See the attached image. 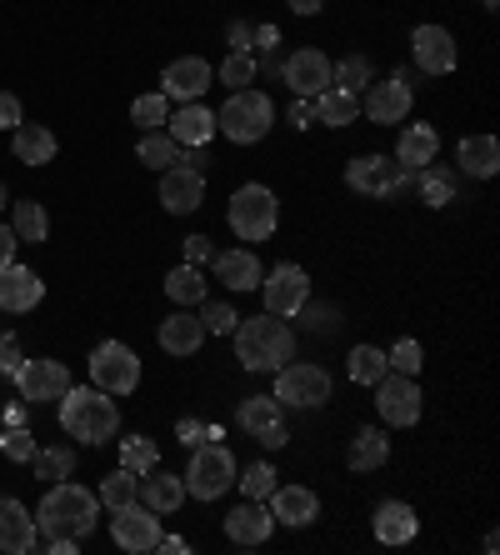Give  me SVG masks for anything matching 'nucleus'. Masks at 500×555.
<instances>
[{"label": "nucleus", "mask_w": 500, "mask_h": 555, "mask_svg": "<svg viewBox=\"0 0 500 555\" xmlns=\"http://www.w3.org/2000/svg\"><path fill=\"white\" fill-rule=\"evenodd\" d=\"M270 530H275V516H270V505H260V501H245L226 516V535H231L235 545H266Z\"/></svg>", "instance_id": "obj_25"}, {"label": "nucleus", "mask_w": 500, "mask_h": 555, "mask_svg": "<svg viewBox=\"0 0 500 555\" xmlns=\"http://www.w3.org/2000/svg\"><path fill=\"white\" fill-rule=\"evenodd\" d=\"M251 36H256L251 46H260V51H275V46H281V30H275V26H256Z\"/></svg>", "instance_id": "obj_54"}, {"label": "nucleus", "mask_w": 500, "mask_h": 555, "mask_svg": "<svg viewBox=\"0 0 500 555\" xmlns=\"http://www.w3.org/2000/svg\"><path fill=\"white\" fill-rule=\"evenodd\" d=\"M260 296H266V310L270 315H300L310 306V275L295 266V260H281L270 275H260Z\"/></svg>", "instance_id": "obj_11"}, {"label": "nucleus", "mask_w": 500, "mask_h": 555, "mask_svg": "<svg viewBox=\"0 0 500 555\" xmlns=\"http://www.w3.org/2000/svg\"><path fill=\"white\" fill-rule=\"evenodd\" d=\"M61 430L86 446H105L120 430V405L95 386H70L61 396Z\"/></svg>", "instance_id": "obj_1"}, {"label": "nucleus", "mask_w": 500, "mask_h": 555, "mask_svg": "<svg viewBox=\"0 0 500 555\" xmlns=\"http://www.w3.org/2000/svg\"><path fill=\"white\" fill-rule=\"evenodd\" d=\"M95 520H101V501L76 480H55L46 501L36 505V530H46V535H90Z\"/></svg>", "instance_id": "obj_2"}, {"label": "nucleus", "mask_w": 500, "mask_h": 555, "mask_svg": "<svg viewBox=\"0 0 500 555\" xmlns=\"http://www.w3.org/2000/svg\"><path fill=\"white\" fill-rule=\"evenodd\" d=\"M11 380L21 386V396H26L30 405L61 401L65 390H70V371H65L61 361H21V365H15Z\"/></svg>", "instance_id": "obj_15"}, {"label": "nucleus", "mask_w": 500, "mask_h": 555, "mask_svg": "<svg viewBox=\"0 0 500 555\" xmlns=\"http://www.w3.org/2000/svg\"><path fill=\"white\" fill-rule=\"evenodd\" d=\"M111 541L130 555H145V551H155V541H161V520H155V511L141 501L116 505V511H111Z\"/></svg>", "instance_id": "obj_12"}, {"label": "nucleus", "mask_w": 500, "mask_h": 555, "mask_svg": "<svg viewBox=\"0 0 500 555\" xmlns=\"http://www.w3.org/2000/svg\"><path fill=\"white\" fill-rule=\"evenodd\" d=\"M251 76H256V55L251 51H231L226 61H220V70H216V80L226 86V91H245Z\"/></svg>", "instance_id": "obj_41"}, {"label": "nucleus", "mask_w": 500, "mask_h": 555, "mask_svg": "<svg viewBox=\"0 0 500 555\" xmlns=\"http://www.w3.org/2000/svg\"><path fill=\"white\" fill-rule=\"evenodd\" d=\"M210 266H216V281L231 291V296H245V291H260V260L256 250H216L210 256Z\"/></svg>", "instance_id": "obj_22"}, {"label": "nucleus", "mask_w": 500, "mask_h": 555, "mask_svg": "<svg viewBox=\"0 0 500 555\" xmlns=\"http://www.w3.org/2000/svg\"><path fill=\"white\" fill-rule=\"evenodd\" d=\"M235 486L245 491V501H266L270 491H275V470H270V461H256V465H245V470H235Z\"/></svg>", "instance_id": "obj_42"}, {"label": "nucleus", "mask_w": 500, "mask_h": 555, "mask_svg": "<svg viewBox=\"0 0 500 555\" xmlns=\"http://www.w3.org/2000/svg\"><path fill=\"white\" fill-rule=\"evenodd\" d=\"M166 135L176 145H206L216 135V111L201 101H185L176 116H166Z\"/></svg>", "instance_id": "obj_24"}, {"label": "nucleus", "mask_w": 500, "mask_h": 555, "mask_svg": "<svg viewBox=\"0 0 500 555\" xmlns=\"http://www.w3.org/2000/svg\"><path fill=\"white\" fill-rule=\"evenodd\" d=\"M456 160H461L465 176L490 181V176L500 170V141H496V135H465L461 151H456Z\"/></svg>", "instance_id": "obj_31"}, {"label": "nucleus", "mask_w": 500, "mask_h": 555, "mask_svg": "<svg viewBox=\"0 0 500 555\" xmlns=\"http://www.w3.org/2000/svg\"><path fill=\"white\" fill-rule=\"evenodd\" d=\"M201 201H206V176H201V170L170 166L166 176H161V206H166L170 216H191V210H201Z\"/></svg>", "instance_id": "obj_20"}, {"label": "nucleus", "mask_w": 500, "mask_h": 555, "mask_svg": "<svg viewBox=\"0 0 500 555\" xmlns=\"http://www.w3.org/2000/svg\"><path fill=\"white\" fill-rule=\"evenodd\" d=\"M385 361H390V371L396 375H421L425 350H421V340H396V350H390Z\"/></svg>", "instance_id": "obj_47"}, {"label": "nucleus", "mask_w": 500, "mask_h": 555, "mask_svg": "<svg viewBox=\"0 0 500 555\" xmlns=\"http://www.w3.org/2000/svg\"><path fill=\"white\" fill-rule=\"evenodd\" d=\"M275 401L281 405H295V411H321L325 401H331V375L321 371V365H281V375H275Z\"/></svg>", "instance_id": "obj_10"}, {"label": "nucleus", "mask_w": 500, "mask_h": 555, "mask_svg": "<svg viewBox=\"0 0 500 555\" xmlns=\"http://www.w3.org/2000/svg\"><path fill=\"white\" fill-rule=\"evenodd\" d=\"M26 361V356H21V340L15 336H0V375H15V365Z\"/></svg>", "instance_id": "obj_49"}, {"label": "nucleus", "mask_w": 500, "mask_h": 555, "mask_svg": "<svg viewBox=\"0 0 500 555\" xmlns=\"http://www.w3.org/2000/svg\"><path fill=\"white\" fill-rule=\"evenodd\" d=\"M270 120H275V105H270L266 91H231L226 105L216 111V130L226 135L231 145H256L270 135Z\"/></svg>", "instance_id": "obj_4"}, {"label": "nucleus", "mask_w": 500, "mask_h": 555, "mask_svg": "<svg viewBox=\"0 0 500 555\" xmlns=\"http://www.w3.org/2000/svg\"><path fill=\"white\" fill-rule=\"evenodd\" d=\"M36 520L15 495H0V551L5 555H30L36 551Z\"/></svg>", "instance_id": "obj_21"}, {"label": "nucleus", "mask_w": 500, "mask_h": 555, "mask_svg": "<svg viewBox=\"0 0 500 555\" xmlns=\"http://www.w3.org/2000/svg\"><path fill=\"white\" fill-rule=\"evenodd\" d=\"M310 120H316V95H295V105H291V126H295V130H306Z\"/></svg>", "instance_id": "obj_50"}, {"label": "nucleus", "mask_w": 500, "mask_h": 555, "mask_svg": "<svg viewBox=\"0 0 500 555\" xmlns=\"http://www.w3.org/2000/svg\"><path fill=\"white\" fill-rule=\"evenodd\" d=\"M411 181H415V170L390 160V155H360V160L346 166V185L360 195H371V201H390V195L406 191Z\"/></svg>", "instance_id": "obj_8"}, {"label": "nucleus", "mask_w": 500, "mask_h": 555, "mask_svg": "<svg viewBox=\"0 0 500 555\" xmlns=\"http://www.w3.org/2000/svg\"><path fill=\"white\" fill-rule=\"evenodd\" d=\"M0 206H5V185H0Z\"/></svg>", "instance_id": "obj_59"}, {"label": "nucleus", "mask_w": 500, "mask_h": 555, "mask_svg": "<svg viewBox=\"0 0 500 555\" xmlns=\"http://www.w3.org/2000/svg\"><path fill=\"white\" fill-rule=\"evenodd\" d=\"M281 80L291 86L295 95H321L325 86H331V55H321V51H291L285 55V65H281Z\"/></svg>", "instance_id": "obj_19"}, {"label": "nucleus", "mask_w": 500, "mask_h": 555, "mask_svg": "<svg viewBox=\"0 0 500 555\" xmlns=\"http://www.w3.org/2000/svg\"><path fill=\"white\" fill-rule=\"evenodd\" d=\"M436 155H440V135L431 126H406V130H400V141H396V160H400V166L421 170V166H431Z\"/></svg>", "instance_id": "obj_32"}, {"label": "nucleus", "mask_w": 500, "mask_h": 555, "mask_svg": "<svg viewBox=\"0 0 500 555\" xmlns=\"http://www.w3.org/2000/svg\"><path fill=\"white\" fill-rule=\"evenodd\" d=\"M415 530H421V520H415V511L406 501H385L375 511V541L381 545H411Z\"/></svg>", "instance_id": "obj_29"}, {"label": "nucleus", "mask_w": 500, "mask_h": 555, "mask_svg": "<svg viewBox=\"0 0 500 555\" xmlns=\"http://www.w3.org/2000/svg\"><path fill=\"white\" fill-rule=\"evenodd\" d=\"M120 465H126V470H136V476L155 470V465H161V451H155V440H145V436L126 440V446H120Z\"/></svg>", "instance_id": "obj_43"}, {"label": "nucleus", "mask_w": 500, "mask_h": 555, "mask_svg": "<svg viewBox=\"0 0 500 555\" xmlns=\"http://www.w3.org/2000/svg\"><path fill=\"white\" fill-rule=\"evenodd\" d=\"M415 176H421V201H425V206H450V201H456V176H450V170H440L436 160H431V166H421Z\"/></svg>", "instance_id": "obj_39"}, {"label": "nucleus", "mask_w": 500, "mask_h": 555, "mask_svg": "<svg viewBox=\"0 0 500 555\" xmlns=\"http://www.w3.org/2000/svg\"><path fill=\"white\" fill-rule=\"evenodd\" d=\"M201 346H206V325H201V315H191V306H180L170 321H161V350L166 356H195Z\"/></svg>", "instance_id": "obj_26"}, {"label": "nucleus", "mask_w": 500, "mask_h": 555, "mask_svg": "<svg viewBox=\"0 0 500 555\" xmlns=\"http://www.w3.org/2000/svg\"><path fill=\"white\" fill-rule=\"evenodd\" d=\"M11 231L21 246H40V241H51V216H46V206L40 201H15V220Z\"/></svg>", "instance_id": "obj_33"}, {"label": "nucleus", "mask_w": 500, "mask_h": 555, "mask_svg": "<svg viewBox=\"0 0 500 555\" xmlns=\"http://www.w3.org/2000/svg\"><path fill=\"white\" fill-rule=\"evenodd\" d=\"M155 551H166V555H185V551H191V541H180V535H161V541H155Z\"/></svg>", "instance_id": "obj_56"}, {"label": "nucleus", "mask_w": 500, "mask_h": 555, "mask_svg": "<svg viewBox=\"0 0 500 555\" xmlns=\"http://www.w3.org/2000/svg\"><path fill=\"white\" fill-rule=\"evenodd\" d=\"M216 86V70H210V61H201V55H180V61H170L166 70H161V95L166 101H201V95Z\"/></svg>", "instance_id": "obj_14"}, {"label": "nucleus", "mask_w": 500, "mask_h": 555, "mask_svg": "<svg viewBox=\"0 0 500 555\" xmlns=\"http://www.w3.org/2000/svg\"><path fill=\"white\" fill-rule=\"evenodd\" d=\"M166 296L176 300V306H201L206 300V275H201V266H176V271L166 275Z\"/></svg>", "instance_id": "obj_35"}, {"label": "nucleus", "mask_w": 500, "mask_h": 555, "mask_svg": "<svg viewBox=\"0 0 500 555\" xmlns=\"http://www.w3.org/2000/svg\"><path fill=\"white\" fill-rule=\"evenodd\" d=\"M0 451H5V461H15V465H30V455H36V440H30V430L11 426V430H5V436H0Z\"/></svg>", "instance_id": "obj_48"}, {"label": "nucleus", "mask_w": 500, "mask_h": 555, "mask_svg": "<svg viewBox=\"0 0 500 555\" xmlns=\"http://www.w3.org/2000/svg\"><path fill=\"white\" fill-rule=\"evenodd\" d=\"M176 436L185 440V451H191V446H201V440H206V426H201V421H180Z\"/></svg>", "instance_id": "obj_53"}, {"label": "nucleus", "mask_w": 500, "mask_h": 555, "mask_svg": "<svg viewBox=\"0 0 500 555\" xmlns=\"http://www.w3.org/2000/svg\"><path fill=\"white\" fill-rule=\"evenodd\" d=\"M285 5H291L295 15H316V11H321V5H325V0H285Z\"/></svg>", "instance_id": "obj_58"}, {"label": "nucleus", "mask_w": 500, "mask_h": 555, "mask_svg": "<svg viewBox=\"0 0 500 555\" xmlns=\"http://www.w3.org/2000/svg\"><path fill=\"white\" fill-rule=\"evenodd\" d=\"M210 256H216V250H210L206 235H191V241H185V260H191V266H206Z\"/></svg>", "instance_id": "obj_52"}, {"label": "nucleus", "mask_w": 500, "mask_h": 555, "mask_svg": "<svg viewBox=\"0 0 500 555\" xmlns=\"http://www.w3.org/2000/svg\"><path fill=\"white\" fill-rule=\"evenodd\" d=\"M136 155H141L151 170H170V166H176V155H180V145L170 141L166 130H145L141 145H136Z\"/></svg>", "instance_id": "obj_40"}, {"label": "nucleus", "mask_w": 500, "mask_h": 555, "mask_svg": "<svg viewBox=\"0 0 500 555\" xmlns=\"http://www.w3.org/2000/svg\"><path fill=\"white\" fill-rule=\"evenodd\" d=\"M95 501H101V505H111V511H116V505L141 501V476L120 465V470H111V476L101 480V491H95Z\"/></svg>", "instance_id": "obj_36"}, {"label": "nucleus", "mask_w": 500, "mask_h": 555, "mask_svg": "<svg viewBox=\"0 0 500 555\" xmlns=\"http://www.w3.org/2000/svg\"><path fill=\"white\" fill-rule=\"evenodd\" d=\"M385 461H390V436H385V426H360L356 436H350L346 465L356 476H371V470H381Z\"/></svg>", "instance_id": "obj_27"}, {"label": "nucleus", "mask_w": 500, "mask_h": 555, "mask_svg": "<svg viewBox=\"0 0 500 555\" xmlns=\"http://www.w3.org/2000/svg\"><path fill=\"white\" fill-rule=\"evenodd\" d=\"M346 371H350V380H356V386H375V380L390 371V361H385L381 346H356V350H350V361H346Z\"/></svg>", "instance_id": "obj_37"}, {"label": "nucleus", "mask_w": 500, "mask_h": 555, "mask_svg": "<svg viewBox=\"0 0 500 555\" xmlns=\"http://www.w3.org/2000/svg\"><path fill=\"white\" fill-rule=\"evenodd\" d=\"M270 516L275 526H316L321 516V495L310 491V486H281V491H270Z\"/></svg>", "instance_id": "obj_23"}, {"label": "nucleus", "mask_w": 500, "mask_h": 555, "mask_svg": "<svg viewBox=\"0 0 500 555\" xmlns=\"http://www.w3.org/2000/svg\"><path fill=\"white\" fill-rule=\"evenodd\" d=\"M231 336H235V361L245 371H281L295 356L291 325H285V315H270V310L256 315V321H241Z\"/></svg>", "instance_id": "obj_3"}, {"label": "nucleus", "mask_w": 500, "mask_h": 555, "mask_svg": "<svg viewBox=\"0 0 500 555\" xmlns=\"http://www.w3.org/2000/svg\"><path fill=\"white\" fill-rule=\"evenodd\" d=\"M40 300H46V281H40L30 266H0V310L5 315H26V310H36Z\"/></svg>", "instance_id": "obj_18"}, {"label": "nucleus", "mask_w": 500, "mask_h": 555, "mask_svg": "<svg viewBox=\"0 0 500 555\" xmlns=\"http://www.w3.org/2000/svg\"><path fill=\"white\" fill-rule=\"evenodd\" d=\"M331 80H341V91H360V86H371V61L366 55H346L341 65H331Z\"/></svg>", "instance_id": "obj_46"}, {"label": "nucleus", "mask_w": 500, "mask_h": 555, "mask_svg": "<svg viewBox=\"0 0 500 555\" xmlns=\"http://www.w3.org/2000/svg\"><path fill=\"white\" fill-rule=\"evenodd\" d=\"M371 390H375V411H381V426L406 430V426H415V421H421V386H415V375L385 371Z\"/></svg>", "instance_id": "obj_9"}, {"label": "nucleus", "mask_w": 500, "mask_h": 555, "mask_svg": "<svg viewBox=\"0 0 500 555\" xmlns=\"http://www.w3.org/2000/svg\"><path fill=\"white\" fill-rule=\"evenodd\" d=\"M11 155L15 160H26V166H51L55 160V135L46 126H36V120H21V126L11 130Z\"/></svg>", "instance_id": "obj_30"}, {"label": "nucleus", "mask_w": 500, "mask_h": 555, "mask_svg": "<svg viewBox=\"0 0 500 555\" xmlns=\"http://www.w3.org/2000/svg\"><path fill=\"white\" fill-rule=\"evenodd\" d=\"M245 46H251V26H245V21H235V26H231V51H245Z\"/></svg>", "instance_id": "obj_57"}, {"label": "nucleus", "mask_w": 500, "mask_h": 555, "mask_svg": "<svg viewBox=\"0 0 500 555\" xmlns=\"http://www.w3.org/2000/svg\"><path fill=\"white\" fill-rule=\"evenodd\" d=\"M141 505H151L155 516H170V511H180L185 505V480L170 476V470H145L141 476Z\"/></svg>", "instance_id": "obj_28"}, {"label": "nucleus", "mask_w": 500, "mask_h": 555, "mask_svg": "<svg viewBox=\"0 0 500 555\" xmlns=\"http://www.w3.org/2000/svg\"><path fill=\"white\" fill-rule=\"evenodd\" d=\"M235 455L231 446H220V440H201L191 455V470H185V495H195V501H220V495L235 486Z\"/></svg>", "instance_id": "obj_5"}, {"label": "nucleus", "mask_w": 500, "mask_h": 555, "mask_svg": "<svg viewBox=\"0 0 500 555\" xmlns=\"http://www.w3.org/2000/svg\"><path fill=\"white\" fill-rule=\"evenodd\" d=\"M415 105V91L406 86L400 76H385V80H371V91H366V101H360V111H366V120H375V126H390V120H406Z\"/></svg>", "instance_id": "obj_16"}, {"label": "nucleus", "mask_w": 500, "mask_h": 555, "mask_svg": "<svg viewBox=\"0 0 500 555\" xmlns=\"http://www.w3.org/2000/svg\"><path fill=\"white\" fill-rule=\"evenodd\" d=\"M281 411H285V405L275 401V396H245L241 411H235V421H241V430L256 440V446H266V451H281L285 440H291V436H285Z\"/></svg>", "instance_id": "obj_13"}, {"label": "nucleus", "mask_w": 500, "mask_h": 555, "mask_svg": "<svg viewBox=\"0 0 500 555\" xmlns=\"http://www.w3.org/2000/svg\"><path fill=\"white\" fill-rule=\"evenodd\" d=\"M226 220H231V231L241 235V241H270L275 235V225H281V201H275V191L270 185H241V191L231 195V210H226Z\"/></svg>", "instance_id": "obj_6"}, {"label": "nucleus", "mask_w": 500, "mask_h": 555, "mask_svg": "<svg viewBox=\"0 0 500 555\" xmlns=\"http://www.w3.org/2000/svg\"><path fill=\"white\" fill-rule=\"evenodd\" d=\"M86 365H90V386L105 390V396H130V390L141 386V361L120 340H101V346L90 350Z\"/></svg>", "instance_id": "obj_7"}, {"label": "nucleus", "mask_w": 500, "mask_h": 555, "mask_svg": "<svg viewBox=\"0 0 500 555\" xmlns=\"http://www.w3.org/2000/svg\"><path fill=\"white\" fill-rule=\"evenodd\" d=\"M411 55H415V70H425V76H450L456 70V36L446 26H415Z\"/></svg>", "instance_id": "obj_17"}, {"label": "nucleus", "mask_w": 500, "mask_h": 555, "mask_svg": "<svg viewBox=\"0 0 500 555\" xmlns=\"http://www.w3.org/2000/svg\"><path fill=\"white\" fill-rule=\"evenodd\" d=\"M15 246H21V241H15V231H11V225H0V266H11V260H15Z\"/></svg>", "instance_id": "obj_55"}, {"label": "nucleus", "mask_w": 500, "mask_h": 555, "mask_svg": "<svg viewBox=\"0 0 500 555\" xmlns=\"http://www.w3.org/2000/svg\"><path fill=\"white\" fill-rule=\"evenodd\" d=\"M166 116H170V111H166V95H161V91L141 95V101L130 105V120H136L141 130H161V126H166Z\"/></svg>", "instance_id": "obj_45"}, {"label": "nucleus", "mask_w": 500, "mask_h": 555, "mask_svg": "<svg viewBox=\"0 0 500 555\" xmlns=\"http://www.w3.org/2000/svg\"><path fill=\"white\" fill-rule=\"evenodd\" d=\"M30 465H36V480H70V470H76V455H70V446H51V451H40L30 455Z\"/></svg>", "instance_id": "obj_38"}, {"label": "nucleus", "mask_w": 500, "mask_h": 555, "mask_svg": "<svg viewBox=\"0 0 500 555\" xmlns=\"http://www.w3.org/2000/svg\"><path fill=\"white\" fill-rule=\"evenodd\" d=\"M356 116H360V95L356 91L325 86V91L316 95V120H325V126H350Z\"/></svg>", "instance_id": "obj_34"}, {"label": "nucleus", "mask_w": 500, "mask_h": 555, "mask_svg": "<svg viewBox=\"0 0 500 555\" xmlns=\"http://www.w3.org/2000/svg\"><path fill=\"white\" fill-rule=\"evenodd\" d=\"M201 325H206V336H231L235 325H241V315L226 300H201Z\"/></svg>", "instance_id": "obj_44"}, {"label": "nucleus", "mask_w": 500, "mask_h": 555, "mask_svg": "<svg viewBox=\"0 0 500 555\" xmlns=\"http://www.w3.org/2000/svg\"><path fill=\"white\" fill-rule=\"evenodd\" d=\"M21 120H26L21 116V101H15L11 91H0V130H15Z\"/></svg>", "instance_id": "obj_51"}]
</instances>
